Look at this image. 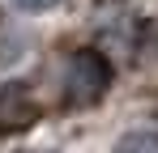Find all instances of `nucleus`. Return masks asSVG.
<instances>
[{"label":"nucleus","mask_w":158,"mask_h":153,"mask_svg":"<svg viewBox=\"0 0 158 153\" xmlns=\"http://www.w3.org/2000/svg\"><path fill=\"white\" fill-rule=\"evenodd\" d=\"M111 81H115V68L94 47H77L64 60V102L69 106H98Z\"/></svg>","instance_id":"nucleus-1"},{"label":"nucleus","mask_w":158,"mask_h":153,"mask_svg":"<svg viewBox=\"0 0 158 153\" xmlns=\"http://www.w3.org/2000/svg\"><path fill=\"white\" fill-rule=\"evenodd\" d=\"M39 119H43V102L34 94V85L22 81V76L4 81V85H0V140L30 132Z\"/></svg>","instance_id":"nucleus-2"},{"label":"nucleus","mask_w":158,"mask_h":153,"mask_svg":"<svg viewBox=\"0 0 158 153\" xmlns=\"http://www.w3.org/2000/svg\"><path fill=\"white\" fill-rule=\"evenodd\" d=\"M111 153H158V124L124 132V136H120V145H115Z\"/></svg>","instance_id":"nucleus-3"},{"label":"nucleus","mask_w":158,"mask_h":153,"mask_svg":"<svg viewBox=\"0 0 158 153\" xmlns=\"http://www.w3.org/2000/svg\"><path fill=\"white\" fill-rule=\"evenodd\" d=\"M13 9H22V13H47V9H56L60 0H9Z\"/></svg>","instance_id":"nucleus-4"}]
</instances>
